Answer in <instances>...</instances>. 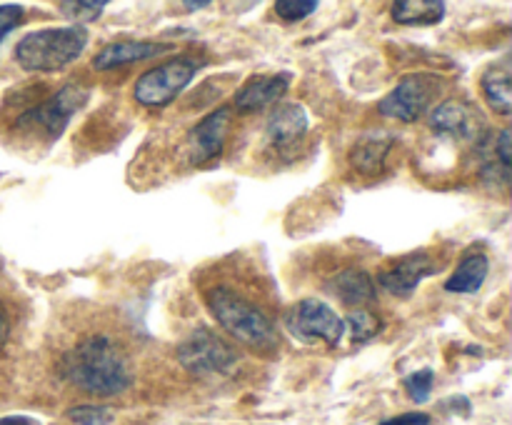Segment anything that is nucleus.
Wrapping results in <instances>:
<instances>
[{"label": "nucleus", "mask_w": 512, "mask_h": 425, "mask_svg": "<svg viewBox=\"0 0 512 425\" xmlns=\"http://www.w3.org/2000/svg\"><path fill=\"white\" fill-rule=\"evenodd\" d=\"M178 360L188 373L200 378L230 375L240 363V355L233 343L210 328H198L178 345Z\"/></svg>", "instance_id": "obj_6"}, {"label": "nucleus", "mask_w": 512, "mask_h": 425, "mask_svg": "<svg viewBox=\"0 0 512 425\" xmlns=\"http://www.w3.org/2000/svg\"><path fill=\"white\" fill-rule=\"evenodd\" d=\"M25 18V10L20 5H0V43L8 38L13 28H18Z\"/></svg>", "instance_id": "obj_25"}, {"label": "nucleus", "mask_w": 512, "mask_h": 425, "mask_svg": "<svg viewBox=\"0 0 512 425\" xmlns=\"http://www.w3.org/2000/svg\"><path fill=\"white\" fill-rule=\"evenodd\" d=\"M105 0L98 3H60V10H65V15L73 20H95L105 10Z\"/></svg>", "instance_id": "obj_24"}, {"label": "nucleus", "mask_w": 512, "mask_h": 425, "mask_svg": "<svg viewBox=\"0 0 512 425\" xmlns=\"http://www.w3.org/2000/svg\"><path fill=\"white\" fill-rule=\"evenodd\" d=\"M480 93L493 113L510 115L512 110V85H510V65L508 60L493 63L480 78Z\"/></svg>", "instance_id": "obj_18"}, {"label": "nucleus", "mask_w": 512, "mask_h": 425, "mask_svg": "<svg viewBox=\"0 0 512 425\" xmlns=\"http://www.w3.org/2000/svg\"><path fill=\"white\" fill-rule=\"evenodd\" d=\"M403 383H405V390H408V395L415 400V403H425V400L430 398V390H433L435 373L430 368H423L418 370V373L408 375Z\"/></svg>", "instance_id": "obj_23"}, {"label": "nucleus", "mask_w": 512, "mask_h": 425, "mask_svg": "<svg viewBox=\"0 0 512 425\" xmlns=\"http://www.w3.org/2000/svg\"><path fill=\"white\" fill-rule=\"evenodd\" d=\"M68 418L75 425H113L115 413L108 405H75L68 410Z\"/></svg>", "instance_id": "obj_21"}, {"label": "nucleus", "mask_w": 512, "mask_h": 425, "mask_svg": "<svg viewBox=\"0 0 512 425\" xmlns=\"http://www.w3.org/2000/svg\"><path fill=\"white\" fill-rule=\"evenodd\" d=\"M440 93V78L433 73H413L400 80L378 103V113L400 123H415L430 110Z\"/></svg>", "instance_id": "obj_8"}, {"label": "nucleus", "mask_w": 512, "mask_h": 425, "mask_svg": "<svg viewBox=\"0 0 512 425\" xmlns=\"http://www.w3.org/2000/svg\"><path fill=\"white\" fill-rule=\"evenodd\" d=\"M198 290L215 323L250 353L280 348L278 298L270 280L245 255H230L200 270Z\"/></svg>", "instance_id": "obj_1"}, {"label": "nucleus", "mask_w": 512, "mask_h": 425, "mask_svg": "<svg viewBox=\"0 0 512 425\" xmlns=\"http://www.w3.org/2000/svg\"><path fill=\"white\" fill-rule=\"evenodd\" d=\"M230 128H233V108L230 105H220L213 113L200 118L188 130V135H185L183 153L188 165L200 168V165L220 158V153L225 150V143H228Z\"/></svg>", "instance_id": "obj_9"}, {"label": "nucleus", "mask_w": 512, "mask_h": 425, "mask_svg": "<svg viewBox=\"0 0 512 425\" xmlns=\"http://www.w3.org/2000/svg\"><path fill=\"white\" fill-rule=\"evenodd\" d=\"M173 48V43H158V40H115V43L105 45L100 53H95L93 68L115 70L130 63H140V60L158 58V55L170 53Z\"/></svg>", "instance_id": "obj_15"}, {"label": "nucleus", "mask_w": 512, "mask_h": 425, "mask_svg": "<svg viewBox=\"0 0 512 425\" xmlns=\"http://www.w3.org/2000/svg\"><path fill=\"white\" fill-rule=\"evenodd\" d=\"M345 325L350 328V338H353V343L363 345L380 333V328H383V320H380L378 313H373V310L358 308V310H350Z\"/></svg>", "instance_id": "obj_20"}, {"label": "nucleus", "mask_w": 512, "mask_h": 425, "mask_svg": "<svg viewBox=\"0 0 512 425\" xmlns=\"http://www.w3.org/2000/svg\"><path fill=\"white\" fill-rule=\"evenodd\" d=\"M88 98L90 90L85 88V85H60V88L55 90V93H50L48 98H40L38 103L20 110L13 120V130L15 133L40 138L45 145L55 143V140L65 133V128H68V123L73 120V115L88 103Z\"/></svg>", "instance_id": "obj_4"}, {"label": "nucleus", "mask_w": 512, "mask_h": 425, "mask_svg": "<svg viewBox=\"0 0 512 425\" xmlns=\"http://www.w3.org/2000/svg\"><path fill=\"white\" fill-rule=\"evenodd\" d=\"M205 65V58L200 55H175L155 68L145 70L133 85V98L143 108H165L173 103L198 75V70Z\"/></svg>", "instance_id": "obj_5"}, {"label": "nucleus", "mask_w": 512, "mask_h": 425, "mask_svg": "<svg viewBox=\"0 0 512 425\" xmlns=\"http://www.w3.org/2000/svg\"><path fill=\"white\" fill-rule=\"evenodd\" d=\"M8 338H10V313H8V305H5L3 298H0V348L8 343Z\"/></svg>", "instance_id": "obj_27"}, {"label": "nucleus", "mask_w": 512, "mask_h": 425, "mask_svg": "<svg viewBox=\"0 0 512 425\" xmlns=\"http://www.w3.org/2000/svg\"><path fill=\"white\" fill-rule=\"evenodd\" d=\"M428 125L435 135L453 140H483L485 120L478 105L465 98H448L435 105L428 115Z\"/></svg>", "instance_id": "obj_11"}, {"label": "nucleus", "mask_w": 512, "mask_h": 425, "mask_svg": "<svg viewBox=\"0 0 512 425\" xmlns=\"http://www.w3.org/2000/svg\"><path fill=\"white\" fill-rule=\"evenodd\" d=\"M0 425H40L38 420L28 418V415H8V418H0Z\"/></svg>", "instance_id": "obj_28"}, {"label": "nucleus", "mask_w": 512, "mask_h": 425, "mask_svg": "<svg viewBox=\"0 0 512 425\" xmlns=\"http://www.w3.org/2000/svg\"><path fill=\"white\" fill-rule=\"evenodd\" d=\"M490 270V260L485 253H468L455 270L450 273V278L445 280V290L448 293H458V295H470L478 293L483 288L485 278H488Z\"/></svg>", "instance_id": "obj_17"}, {"label": "nucleus", "mask_w": 512, "mask_h": 425, "mask_svg": "<svg viewBox=\"0 0 512 425\" xmlns=\"http://www.w3.org/2000/svg\"><path fill=\"white\" fill-rule=\"evenodd\" d=\"M438 268L440 263L435 260V255L425 253V250L400 255V258L388 260L378 270V285L385 293L395 295V298H408L418 288L420 280L428 278V275H435Z\"/></svg>", "instance_id": "obj_12"}, {"label": "nucleus", "mask_w": 512, "mask_h": 425, "mask_svg": "<svg viewBox=\"0 0 512 425\" xmlns=\"http://www.w3.org/2000/svg\"><path fill=\"white\" fill-rule=\"evenodd\" d=\"M390 15L400 25H435L445 18V3L440 0H400V3H393Z\"/></svg>", "instance_id": "obj_19"}, {"label": "nucleus", "mask_w": 512, "mask_h": 425, "mask_svg": "<svg viewBox=\"0 0 512 425\" xmlns=\"http://www.w3.org/2000/svg\"><path fill=\"white\" fill-rule=\"evenodd\" d=\"M273 10L280 20L298 23V20L313 15L315 10H318V3H315V0H278V3L273 5Z\"/></svg>", "instance_id": "obj_22"}, {"label": "nucleus", "mask_w": 512, "mask_h": 425, "mask_svg": "<svg viewBox=\"0 0 512 425\" xmlns=\"http://www.w3.org/2000/svg\"><path fill=\"white\" fill-rule=\"evenodd\" d=\"M395 138L385 130H375V133H365L358 138V143L350 148V165L358 170L360 175H380L388 168V158L393 155Z\"/></svg>", "instance_id": "obj_16"}, {"label": "nucleus", "mask_w": 512, "mask_h": 425, "mask_svg": "<svg viewBox=\"0 0 512 425\" xmlns=\"http://www.w3.org/2000/svg\"><path fill=\"white\" fill-rule=\"evenodd\" d=\"M285 330L305 345L335 348L345 335V320L325 300L303 298L285 313Z\"/></svg>", "instance_id": "obj_7"}, {"label": "nucleus", "mask_w": 512, "mask_h": 425, "mask_svg": "<svg viewBox=\"0 0 512 425\" xmlns=\"http://www.w3.org/2000/svg\"><path fill=\"white\" fill-rule=\"evenodd\" d=\"M325 288H328V293L333 298H338L350 310L365 308V305H370L375 300L373 275L365 268H360V265H343V268H338L330 275Z\"/></svg>", "instance_id": "obj_14"}, {"label": "nucleus", "mask_w": 512, "mask_h": 425, "mask_svg": "<svg viewBox=\"0 0 512 425\" xmlns=\"http://www.w3.org/2000/svg\"><path fill=\"white\" fill-rule=\"evenodd\" d=\"M58 370L73 388L98 398L123 395L135 378L128 343L108 328L80 333L60 353Z\"/></svg>", "instance_id": "obj_2"}, {"label": "nucleus", "mask_w": 512, "mask_h": 425, "mask_svg": "<svg viewBox=\"0 0 512 425\" xmlns=\"http://www.w3.org/2000/svg\"><path fill=\"white\" fill-rule=\"evenodd\" d=\"M430 423H433V418H430L428 413L413 410V413H400V415H395V418L383 420L380 425H430Z\"/></svg>", "instance_id": "obj_26"}, {"label": "nucleus", "mask_w": 512, "mask_h": 425, "mask_svg": "<svg viewBox=\"0 0 512 425\" xmlns=\"http://www.w3.org/2000/svg\"><path fill=\"white\" fill-rule=\"evenodd\" d=\"M208 0H203V3H185V8L188 10H200V8H208Z\"/></svg>", "instance_id": "obj_29"}, {"label": "nucleus", "mask_w": 512, "mask_h": 425, "mask_svg": "<svg viewBox=\"0 0 512 425\" xmlns=\"http://www.w3.org/2000/svg\"><path fill=\"white\" fill-rule=\"evenodd\" d=\"M310 120L303 105L283 103L270 113L265 123V153L275 155L278 160H293V155L303 148L308 138Z\"/></svg>", "instance_id": "obj_10"}, {"label": "nucleus", "mask_w": 512, "mask_h": 425, "mask_svg": "<svg viewBox=\"0 0 512 425\" xmlns=\"http://www.w3.org/2000/svg\"><path fill=\"white\" fill-rule=\"evenodd\" d=\"M88 30L83 25L40 28L23 35L15 45V63L28 73H58L83 55Z\"/></svg>", "instance_id": "obj_3"}, {"label": "nucleus", "mask_w": 512, "mask_h": 425, "mask_svg": "<svg viewBox=\"0 0 512 425\" xmlns=\"http://www.w3.org/2000/svg\"><path fill=\"white\" fill-rule=\"evenodd\" d=\"M290 83H293V75L285 73V70L273 75H253V78H248L240 85L230 108H233V113L240 115L260 113V110L278 103L288 93Z\"/></svg>", "instance_id": "obj_13"}]
</instances>
